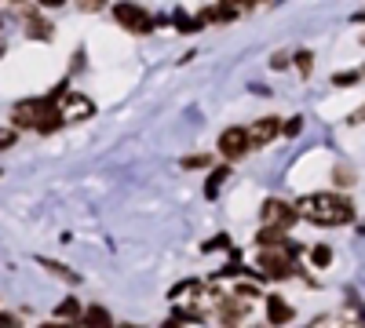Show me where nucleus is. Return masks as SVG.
I'll use <instances>...</instances> for the list:
<instances>
[{
    "mask_svg": "<svg viewBox=\"0 0 365 328\" xmlns=\"http://www.w3.org/2000/svg\"><path fill=\"white\" fill-rule=\"evenodd\" d=\"M245 132H249V146H270L282 135V121L278 117H259V121H252Z\"/></svg>",
    "mask_w": 365,
    "mask_h": 328,
    "instance_id": "obj_8",
    "label": "nucleus"
},
{
    "mask_svg": "<svg viewBox=\"0 0 365 328\" xmlns=\"http://www.w3.org/2000/svg\"><path fill=\"white\" fill-rule=\"evenodd\" d=\"M0 55H4V48H0Z\"/></svg>",
    "mask_w": 365,
    "mask_h": 328,
    "instance_id": "obj_30",
    "label": "nucleus"
},
{
    "mask_svg": "<svg viewBox=\"0 0 365 328\" xmlns=\"http://www.w3.org/2000/svg\"><path fill=\"white\" fill-rule=\"evenodd\" d=\"M44 8H58V4H66V0H41Z\"/></svg>",
    "mask_w": 365,
    "mask_h": 328,
    "instance_id": "obj_27",
    "label": "nucleus"
},
{
    "mask_svg": "<svg viewBox=\"0 0 365 328\" xmlns=\"http://www.w3.org/2000/svg\"><path fill=\"white\" fill-rule=\"evenodd\" d=\"M270 66H274V70H285V66H289V55H274Z\"/></svg>",
    "mask_w": 365,
    "mask_h": 328,
    "instance_id": "obj_25",
    "label": "nucleus"
},
{
    "mask_svg": "<svg viewBox=\"0 0 365 328\" xmlns=\"http://www.w3.org/2000/svg\"><path fill=\"white\" fill-rule=\"evenodd\" d=\"M234 300L252 303V300H259V288H256V285H249V281H241V285H234Z\"/></svg>",
    "mask_w": 365,
    "mask_h": 328,
    "instance_id": "obj_14",
    "label": "nucleus"
},
{
    "mask_svg": "<svg viewBox=\"0 0 365 328\" xmlns=\"http://www.w3.org/2000/svg\"><path fill=\"white\" fill-rule=\"evenodd\" d=\"M259 216H263V226H278V230H289L299 219L296 204L292 201H278V197H267L263 208H259Z\"/></svg>",
    "mask_w": 365,
    "mask_h": 328,
    "instance_id": "obj_4",
    "label": "nucleus"
},
{
    "mask_svg": "<svg viewBox=\"0 0 365 328\" xmlns=\"http://www.w3.org/2000/svg\"><path fill=\"white\" fill-rule=\"evenodd\" d=\"M11 128H29L51 135L55 128H63V117H58V102L55 99H22L11 110Z\"/></svg>",
    "mask_w": 365,
    "mask_h": 328,
    "instance_id": "obj_2",
    "label": "nucleus"
},
{
    "mask_svg": "<svg viewBox=\"0 0 365 328\" xmlns=\"http://www.w3.org/2000/svg\"><path fill=\"white\" fill-rule=\"evenodd\" d=\"M41 328H66V324H58V321H51V324H41Z\"/></svg>",
    "mask_w": 365,
    "mask_h": 328,
    "instance_id": "obj_28",
    "label": "nucleus"
},
{
    "mask_svg": "<svg viewBox=\"0 0 365 328\" xmlns=\"http://www.w3.org/2000/svg\"><path fill=\"white\" fill-rule=\"evenodd\" d=\"M19 142V128H0V150H11Z\"/></svg>",
    "mask_w": 365,
    "mask_h": 328,
    "instance_id": "obj_19",
    "label": "nucleus"
},
{
    "mask_svg": "<svg viewBox=\"0 0 365 328\" xmlns=\"http://www.w3.org/2000/svg\"><path fill=\"white\" fill-rule=\"evenodd\" d=\"M311 263L318 266V270H325V266L332 263V248H329V245H314V248H311Z\"/></svg>",
    "mask_w": 365,
    "mask_h": 328,
    "instance_id": "obj_15",
    "label": "nucleus"
},
{
    "mask_svg": "<svg viewBox=\"0 0 365 328\" xmlns=\"http://www.w3.org/2000/svg\"><path fill=\"white\" fill-rule=\"evenodd\" d=\"M77 8H81V11H103L106 0H77Z\"/></svg>",
    "mask_w": 365,
    "mask_h": 328,
    "instance_id": "obj_21",
    "label": "nucleus"
},
{
    "mask_svg": "<svg viewBox=\"0 0 365 328\" xmlns=\"http://www.w3.org/2000/svg\"><path fill=\"white\" fill-rule=\"evenodd\" d=\"M113 18H117V26L132 29V33H150V29H154V18H150L139 4H117Z\"/></svg>",
    "mask_w": 365,
    "mask_h": 328,
    "instance_id": "obj_6",
    "label": "nucleus"
},
{
    "mask_svg": "<svg viewBox=\"0 0 365 328\" xmlns=\"http://www.w3.org/2000/svg\"><path fill=\"white\" fill-rule=\"evenodd\" d=\"M220 4H227V8H234V11H237L241 4H249V0H220Z\"/></svg>",
    "mask_w": 365,
    "mask_h": 328,
    "instance_id": "obj_26",
    "label": "nucleus"
},
{
    "mask_svg": "<svg viewBox=\"0 0 365 328\" xmlns=\"http://www.w3.org/2000/svg\"><path fill=\"white\" fill-rule=\"evenodd\" d=\"M220 154L227 157V161H241L249 154V132L245 128H227V132H220Z\"/></svg>",
    "mask_w": 365,
    "mask_h": 328,
    "instance_id": "obj_7",
    "label": "nucleus"
},
{
    "mask_svg": "<svg viewBox=\"0 0 365 328\" xmlns=\"http://www.w3.org/2000/svg\"><path fill=\"white\" fill-rule=\"evenodd\" d=\"M299 128H303L299 117H296V121H289V125H282V132H285V135H299Z\"/></svg>",
    "mask_w": 365,
    "mask_h": 328,
    "instance_id": "obj_24",
    "label": "nucleus"
},
{
    "mask_svg": "<svg viewBox=\"0 0 365 328\" xmlns=\"http://www.w3.org/2000/svg\"><path fill=\"white\" fill-rule=\"evenodd\" d=\"M296 255H299V248L289 241V248H263L256 263H259V270H263L267 277H274V281H289V277L299 274Z\"/></svg>",
    "mask_w": 365,
    "mask_h": 328,
    "instance_id": "obj_3",
    "label": "nucleus"
},
{
    "mask_svg": "<svg viewBox=\"0 0 365 328\" xmlns=\"http://www.w3.org/2000/svg\"><path fill=\"white\" fill-rule=\"evenodd\" d=\"M332 179H340V183L347 186V183H354V175L347 171V168H336V171H332Z\"/></svg>",
    "mask_w": 365,
    "mask_h": 328,
    "instance_id": "obj_23",
    "label": "nucleus"
},
{
    "mask_svg": "<svg viewBox=\"0 0 365 328\" xmlns=\"http://www.w3.org/2000/svg\"><path fill=\"white\" fill-rule=\"evenodd\" d=\"M296 66H299V73H303V77H311V70H314L311 51H296Z\"/></svg>",
    "mask_w": 365,
    "mask_h": 328,
    "instance_id": "obj_18",
    "label": "nucleus"
},
{
    "mask_svg": "<svg viewBox=\"0 0 365 328\" xmlns=\"http://www.w3.org/2000/svg\"><path fill=\"white\" fill-rule=\"evenodd\" d=\"M212 157L208 154H190V157H182V168H208Z\"/></svg>",
    "mask_w": 365,
    "mask_h": 328,
    "instance_id": "obj_20",
    "label": "nucleus"
},
{
    "mask_svg": "<svg viewBox=\"0 0 365 328\" xmlns=\"http://www.w3.org/2000/svg\"><path fill=\"white\" fill-rule=\"evenodd\" d=\"M120 328H132V324H120Z\"/></svg>",
    "mask_w": 365,
    "mask_h": 328,
    "instance_id": "obj_29",
    "label": "nucleus"
},
{
    "mask_svg": "<svg viewBox=\"0 0 365 328\" xmlns=\"http://www.w3.org/2000/svg\"><path fill=\"white\" fill-rule=\"evenodd\" d=\"M96 113V102L81 92H70L58 99V117H63V125H73V121H88V117Z\"/></svg>",
    "mask_w": 365,
    "mask_h": 328,
    "instance_id": "obj_5",
    "label": "nucleus"
},
{
    "mask_svg": "<svg viewBox=\"0 0 365 328\" xmlns=\"http://www.w3.org/2000/svg\"><path fill=\"white\" fill-rule=\"evenodd\" d=\"M81 314H84V307L73 300V295H70V300H63V303H58L55 307V317L58 321H81Z\"/></svg>",
    "mask_w": 365,
    "mask_h": 328,
    "instance_id": "obj_12",
    "label": "nucleus"
},
{
    "mask_svg": "<svg viewBox=\"0 0 365 328\" xmlns=\"http://www.w3.org/2000/svg\"><path fill=\"white\" fill-rule=\"evenodd\" d=\"M0 328H22L15 314H0Z\"/></svg>",
    "mask_w": 365,
    "mask_h": 328,
    "instance_id": "obj_22",
    "label": "nucleus"
},
{
    "mask_svg": "<svg viewBox=\"0 0 365 328\" xmlns=\"http://www.w3.org/2000/svg\"><path fill=\"white\" fill-rule=\"evenodd\" d=\"M227 175H230V168H227V164H220L216 171H212V175H208V183H205V197H208V201H212V197H216V194H220V186L227 183Z\"/></svg>",
    "mask_w": 365,
    "mask_h": 328,
    "instance_id": "obj_13",
    "label": "nucleus"
},
{
    "mask_svg": "<svg viewBox=\"0 0 365 328\" xmlns=\"http://www.w3.org/2000/svg\"><path fill=\"white\" fill-rule=\"evenodd\" d=\"M81 328H113V321H110V310L106 307H84V314H81V321H77Z\"/></svg>",
    "mask_w": 365,
    "mask_h": 328,
    "instance_id": "obj_11",
    "label": "nucleus"
},
{
    "mask_svg": "<svg viewBox=\"0 0 365 328\" xmlns=\"http://www.w3.org/2000/svg\"><path fill=\"white\" fill-rule=\"evenodd\" d=\"M361 77H365V70H351V73H336V77H332V84H336V88H351Z\"/></svg>",
    "mask_w": 365,
    "mask_h": 328,
    "instance_id": "obj_17",
    "label": "nucleus"
},
{
    "mask_svg": "<svg viewBox=\"0 0 365 328\" xmlns=\"http://www.w3.org/2000/svg\"><path fill=\"white\" fill-rule=\"evenodd\" d=\"M296 204V216L318 223V226H347L354 219V204L351 197L336 194V190H318V194H303Z\"/></svg>",
    "mask_w": 365,
    "mask_h": 328,
    "instance_id": "obj_1",
    "label": "nucleus"
},
{
    "mask_svg": "<svg viewBox=\"0 0 365 328\" xmlns=\"http://www.w3.org/2000/svg\"><path fill=\"white\" fill-rule=\"evenodd\" d=\"M296 310L289 307V300H282V295H267V324L270 328H285L292 324Z\"/></svg>",
    "mask_w": 365,
    "mask_h": 328,
    "instance_id": "obj_10",
    "label": "nucleus"
},
{
    "mask_svg": "<svg viewBox=\"0 0 365 328\" xmlns=\"http://www.w3.org/2000/svg\"><path fill=\"white\" fill-rule=\"evenodd\" d=\"M245 314H249V303L234 300V295H227V300L220 295V303H216V317H220V324H223V328H241Z\"/></svg>",
    "mask_w": 365,
    "mask_h": 328,
    "instance_id": "obj_9",
    "label": "nucleus"
},
{
    "mask_svg": "<svg viewBox=\"0 0 365 328\" xmlns=\"http://www.w3.org/2000/svg\"><path fill=\"white\" fill-rule=\"evenodd\" d=\"M26 26H29V37H51V26L48 22H41V18H26Z\"/></svg>",
    "mask_w": 365,
    "mask_h": 328,
    "instance_id": "obj_16",
    "label": "nucleus"
}]
</instances>
